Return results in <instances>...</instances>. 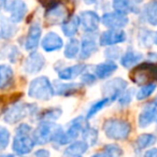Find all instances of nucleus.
Instances as JSON below:
<instances>
[{
	"label": "nucleus",
	"instance_id": "473e14b6",
	"mask_svg": "<svg viewBox=\"0 0 157 157\" xmlns=\"http://www.w3.org/2000/svg\"><path fill=\"white\" fill-rule=\"evenodd\" d=\"M10 142V132L7 128L0 126V151H3L8 147Z\"/></svg>",
	"mask_w": 157,
	"mask_h": 157
},
{
	"label": "nucleus",
	"instance_id": "72a5a7b5",
	"mask_svg": "<svg viewBox=\"0 0 157 157\" xmlns=\"http://www.w3.org/2000/svg\"><path fill=\"white\" fill-rule=\"evenodd\" d=\"M61 115V110L57 109V108H53L51 110H48V111L43 112V114L41 115V118L43 121H48V122H52V121H55Z\"/></svg>",
	"mask_w": 157,
	"mask_h": 157
},
{
	"label": "nucleus",
	"instance_id": "f8f14e48",
	"mask_svg": "<svg viewBox=\"0 0 157 157\" xmlns=\"http://www.w3.org/2000/svg\"><path fill=\"white\" fill-rule=\"evenodd\" d=\"M80 22L86 33H94L98 29L100 18L94 11H84L80 15Z\"/></svg>",
	"mask_w": 157,
	"mask_h": 157
},
{
	"label": "nucleus",
	"instance_id": "bb28decb",
	"mask_svg": "<svg viewBox=\"0 0 157 157\" xmlns=\"http://www.w3.org/2000/svg\"><path fill=\"white\" fill-rule=\"evenodd\" d=\"M144 13L147 22L153 26H157V0H153L145 6Z\"/></svg>",
	"mask_w": 157,
	"mask_h": 157
},
{
	"label": "nucleus",
	"instance_id": "7ed1b4c3",
	"mask_svg": "<svg viewBox=\"0 0 157 157\" xmlns=\"http://www.w3.org/2000/svg\"><path fill=\"white\" fill-rule=\"evenodd\" d=\"M55 90L46 76H40L31 81L28 95L31 98L39 100H48L54 96Z\"/></svg>",
	"mask_w": 157,
	"mask_h": 157
},
{
	"label": "nucleus",
	"instance_id": "49530a36",
	"mask_svg": "<svg viewBox=\"0 0 157 157\" xmlns=\"http://www.w3.org/2000/svg\"><path fill=\"white\" fill-rule=\"evenodd\" d=\"M0 36H1V33H0Z\"/></svg>",
	"mask_w": 157,
	"mask_h": 157
},
{
	"label": "nucleus",
	"instance_id": "f03ea898",
	"mask_svg": "<svg viewBox=\"0 0 157 157\" xmlns=\"http://www.w3.org/2000/svg\"><path fill=\"white\" fill-rule=\"evenodd\" d=\"M103 131L109 139L125 140L128 138L131 131V126L127 121L111 118L103 124Z\"/></svg>",
	"mask_w": 157,
	"mask_h": 157
},
{
	"label": "nucleus",
	"instance_id": "4468645a",
	"mask_svg": "<svg viewBox=\"0 0 157 157\" xmlns=\"http://www.w3.org/2000/svg\"><path fill=\"white\" fill-rule=\"evenodd\" d=\"M63 45V39L55 33H48L45 35V37L42 40L41 46L45 52H54L59 48H61Z\"/></svg>",
	"mask_w": 157,
	"mask_h": 157
},
{
	"label": "nucleus",
	"instance_id": "5701e85b",
	"mask_svg": "<svg viewBox=\"0 0 157 157\" xmlns=\"http://www.w3.org/2000/svg\"><path fill=\"white\" fill-rule=\"evenodd\" d=\"M80 24H81V22H80L78 16H73L69 21H66L65 24H63V31L65 36H67L68 38L74 37V35L78 33Z\"/></svg>",
	"mask_w": 157,
	"mask_h": 157
},
{
	"label": "nucleus",
	"instance_id": "a878e982",
	"mask_svg": "<svg viewBox=\"0 0 157 157\" xmlns=\"http://www.w3.org/2000/svg\"><path fill=\"white\" fill-rule=\"evenodd\" d=\"M156 142V137L152 133H143L139 136L136 140V148L139 151H142L148 146L153 145Z\"/></svg>",
	"mask_w": 157,
	"mask_h": 157
},
{
	"label": "nucleus",
	"instance_id": "f3484780",
	"mask_svg": "<svg viewBox=\"0 0 157 157\" xmlns=\"http://www.w3.org/2000/svg\"><path fill=\"white\" fill-rule=\"evenodd\" d=\"M142 0H114L113 8L116 12L126 14L129 12H138L137 6Z\"/></svg>",
	"mask_w": 157,
	"mask_h": 157
},
{
	"label": "nucleus",
	"instance_id": "f257e3e1",
	"mask_svg": "<svg viewBox=\"0 0 157 157\" xmlns=\"http://www.w3.org/2000/svg\"><path fill=\"white\" fill-rule=\"evenodd\" d=\"M36 142L33 139V128L28 124H21L16 128L13 140V151L16 154L25 155L31 152Z\"/></svg>",
	"mask_w": 157,
	"mask_h": 157
},
{
	"label": "nucleus",
	"instance_id": "cd10ccee",
	"mask_svg": "<svg viewBox=\"0 0 157 157\" xmlns=\"http://www.w3.org/2000/svg\"><path fill=\"white\" fill-rule=\"evenodd\" d=\"M111 99L108 98V97H105L103 99H101V100L97 101L96 103H94V105L90 107V109L88 110L87 112V115H86V118H92L93 116H95L97 113H98L100 110H102L105 107H107L108 105H109L110 102H111Z\"/></svg>",
	"mask_w": 157,
	"mask_h": 157
},
{
	"label": "nucleus",
	"instance_id": "6e6552de",
	"mask_svg": "<svg viewBox=\"0 0 157 157\" xmlns=\"http://www.w3.org/2000/svg\"><path fill=\"white\" fill-rule=\"evenodd\" d=\"M126 87H127V82L124 81L121 78H116L111 80V81H108L103 85L102 94L113 101L122 95V93L124 92Z\"/></svg>",
	"mask_w": 157,
	"mask_h": 157
},
{
	"label": "nucleus",
	"instance_id": "6ab92c4d",
	"mask_svg": "<svg viewBox=\"0 0 157 157\" xmlns=\"http://www.w3.org/2000/svg\"><path fill=\"white\" fill-rule=\"evenodd\" d=\"M86 69V66L84 63H78V65L71 66V67L65 68L58 71V76L61 80H72L78 75L82 74Z\"/></svg>",
	"mask_w": 157,
	"mask_h": 157
},
{
	"label": "nucleus",
	"instance_id": "7c9ffc66",
	"mask_svg": "<svg viewBox=\"0 0 157 157\" xmlns=\"http://www.w3.org/2000/svg\"><path fill=\"white\" fill-rule=\"evenodd\" d=\"M155 90H156V84L153 83H148L146 85L142 86L139 90V92L137 93V99L138 100H143V99L147 98V97H150L154 93Z\"/></svg>",
	"mask_w": 157,
	"mask_h": 157
},
{
	"label": "nucleus",
	"instance_id": "aec40b11",
	"mask_svg": "<svg viewBox=\"0 0 157 157\" xmlns=\"http://www.w3.org/2000/svg\"><path fill=\"white\" fill-rule=\"evenodd\" d=\"M88 146L90 145H88V143L86 141H75L66 148L63 154L66 156H81V155H83L87 151Z\"/></svg>",
	"mask_w": 157,
	"mask_h": 157
},
{
	"label": "nucleus",
	"instance_id": "c03bdc74",
	"mask_svg": "<svg viewBox=\"0 0 157 157\" xmlns=\"http://www.w3.org/2000/svg\"><path fill=\"white\" fill-rule=\"evenodd\" d=\"M155 67H156V80H157V63H155Z\"/></svg>",
	"mask_w": 157,
	"mask_h": 157
},
{
	"label": "nucleus",
	"instance_id": "9b49d317",
	"mask_svg": "<svg viewBox=\"0 0 157 157\" xmlns=\"http://www.w3.org/2000/svg\"><path fill=\"white\" fill-rule=\"evenodd\" d=\"M126 40V33L122 29H110L100 36L99 43L102 46H111L122 43Z\"/></svg>",
	"mask_w": 157,
	"mask_h": 157
},
{
	"label": "nucleus",
	"instance_id": "4be33fe9",
	"mask_svg": "<svg viewBox=\"0 0 157 157\" xmlns=\"http://www.w3.org/2000/svg\"><path fill=\"white\" fill-rule=\"evenodd\" d=\"M117 69V66L113 61H107V63H99L95 68V74L99 78H107Z\"/></svg>",
	"mask_w": 157,
	"mask_h": 157
},
{
	"label": "nucleus",
	"instance_id": "2eb2a0df",
	"mask_svg": "<svg viewBox=\"0 0 157 157\" xmlns=\"http://www.w3.org/2000/svg\"><path fill=\"white\" fill-rule=\"evenodd\" d=\"M157 117V107L154 105H147L142 109L139 115V126L145 128L151 125Z\"/></svg>",
	"mask_w": 157,
	"mask_h": 157
},
{
	"label": "nucleus",
	"instance_id": "37998d69",
	"mask_svg": "<svg viewBox=\"0 0 157 157\" xmlns=\"http://www.w3.org/2000/svg\"><path fill=\"white\" fill-rule=\"evenodd\" d=\"M83 1L85 3H87V5H90V3H94L96 0H83Z\"/></svg>",
	"mask_w": 157,
	"mask_h": 157
},
{
	"label": "nucleus",
	"instance_id": "423d86ee",
	"mask_svg": "<svg viewBox=\"0 0 157 157\" xmlns=\"http://www.w3.org/2000/svg\"><path fill=\"white\" fill-rule=\"evenodd\" d=\"M86 126H88V124L86 123L85 118L83 116H78L75 120H73L71 122V125H70L69 129L67 131H63V136L59 139L58 144L60 145H63V144H67L69 142H72L73 140H75L76 138L80 136V133L84 130Z\"/></svg>",
	"mask_w": 157,
	"mask_h": 157
},
{
	"label": "nucleus",
	"instance_id": "c85d7f7f",
	"mask_svg": "<svg viewBox=\"0 0 157 157\" xmlns=\"http://www.w3.org/2000/svg\"><path fill=\"white\" fill-rule=\"evenodd\" d=\"M80 51V43L76 39H71L69 41V43L66 45L65 48V56L69 59H72L74 57H76V55L78 54Z\"/></svg>",
	"mask_w": 157,
	"mask_h": 157
},
{
	"label": "nucleus",
	"instance_id": "20e7f679",
	"mask_svg": "<svg viewBox=\"0 0 157 157\" xmlns=\"http://www.w3.org/2000/svg\"><path fill=\"white\" fill-rule=\"evenodd\" d=\"M130 78L136 84H145L151 82L152 80H156V67L155 63H143L137 66L131 71Z\"/></svg>",
	"mask_w": 157,
	"mask_h": 157
},
{
	"label": "nucleus",
	"instance_id": "58836bf2",
	"mask_svg": "<svg viewBox=\"0 0 157 157\" xmlns=\"http://www.w3.org/2000/svg\"><path fill=\"white\" fill-rule=\"evenodd\" d=\"M146 157H157V148H151L145 153Z\"/></svg>",
	"mask_w": 157,
	"mask_h": 157
},
{
	"label": "nucleus",
	"instance_id": "dca6fc26",
	"mask_svg": "<svg viewBox=\"0 0 157 157\" xmlns=\"http://www.w3.org/2000/svg\"><path fill=\"white\" fill-rule=\"evenodd\" d=\"M41 35H42V30L40 25L35 24L29 28L28 35H27V39L25 42V48L27 51H33L39 44V41L41 39Z\"/></svg>",
	"mask_w": 157,
	"mask_h": 157
},
{
	"label": "nucleus",
	"instance_id": "2f4dec72",
	"mask_svg": "<svg viewBox=\"0 0 157 157\" xmlns=\"http://www.w3.org/2000/svg\"><path fill=\"white\" fill-rule=\"evenodd\" d=\"M122 153L123 152L120 146L115 144H109L105 146V152L95 154V156H118V155H122Z\"/></svg>",
	"mask_w": 157,
	"mask_h": 157
},
{
	"label": "nucleus",
	"instance_id": "a211bd4d",
	"mask_svg": "<svg viewBox=\"0 0 157 157\" xmlns=\"http://www.w3.org/2000/svg\"><path fill=\"white\" fill-rule=\"evenodd\" d=\"M82 87H83L82 84L78 83H59V82H55L54 90H56V94L68 97L78 93L80 90H82Z\"/></svg>",
	"mask_w": 157,
	"mask_h": 157
},
{
	"label": "nucleus",
	"instance_id": "412c9836",
	"mask_svg": "<svg viewBox=\"0 0 157 157\" xmlns=\"http://www.w3.org/2000/svg\"><path fill=\"white\" fill-rule=\"evenodd\" d=\"M97 44L95 39L90 37H86L82 41L81 45V55H80V58L81 59H87L88 57L92 56L94 53L97 52Z\"/></svg>",
	"mask_w": 157,
	"mask_h": 157
},
{
	"label": "nucleus",
	"instance_id": "a18cd8bd",
	"mask_svg": "<svg viewBox=\"0 0 157 157\" xmlns=\"http://www.w3.org/2000/svg\"><path fill=\"white\" fill-rule=\"evenodd\" d=\"M155 102H156V103H157V97H156V100H155Z\"/></svg>",
	"mask_w": 157,
	"mask_h": 157
},
{
	"label": "nucleus",
	"instance_id": "9d476101",
	"mask_svg": "<svg viewBox=\"0 0 157 157\" xmlns=\"http://www.w3.org/2000/svg\"><path fill=\"white\" fill-rule=\"evenodd\" d=\"M101 22L109 28L121 29L128 24V17L120 12H111V13H105L101 18Z\"/></svg>",
	"mask_w": 157,
	"mask_h": 157
},
{
	"label": "nucleus",
	"instance_id": "0eeeda50",
	"mask_svg": "<svg viewBox=\"0 0 157 157\" xmlns=\"http://www.w3.org/2000/svg\"><path fill=\"white\" fill-rule=\"evenodd\" d=\"M45 18L50 24H59L68 20V10L59 1H51L46 11Z\"/></svg>",
	"mask_w": 157,
	"mask_h": 157
},
{
	"label": "nucleus",
	"instance_id": "1a4fd4ad",
	"mask_svg": "<svg viewBox=\"0 0 157 157\" xmlns=\"http://www.w3.org/2000/svg\"><path fill=\"white\" fill-rule=\"evenodd\" d=\"M6 8L10 12L13 23L22 22L27 11V6L24 0H8Z\"/></svg>",
	"mask_w": 157,
	"mask_h": 157
},
{
	"label": "nucleus",
	"instance_id": "ea45409f",
	"mask_svg": "<svg viewBox=\"0 0 157 157\" xmlns=\"http://www.w3.org/2000/svg\"><path fill=\"white\" fill-rule=\"evenodd\" d=\"M35 155H36V156H45V157H48V155H50V152H48V151H46V150H39V151H37V152L35 153Z\"/></svg>",
	"mask_w": 157,
	"mask_h": 157
},
{
	"label": "nucleus",
	"instance_id": "79ce46f5",
	"mask_svg": "<svg viewBox=\"0 0 157 157\" xmlns=\"http://www.w3.org/2000/svg\"><path fill=\"white\" fill-rule=\"evenodd\" d=\"M7 1H8V0H0V10H2L3 8L6 7V5H7Z\"/></svg>",
	"mask_w": 157,
	"mask_h": 157
},
{
	"label": "nucleus",
	"instance_id": "a19ab883",
	"mask_svg": "<svg viewBox=\"0 0 157 157\" xmlns=\"http://www.w3.org/2000/svg\"><path fill=\"white\" fill-rule=\"evenodd\" d=\"M6 110V101L2 97H0V115L5 112Z\"/></svg>",
	"mask_w": 157,
	"mask_h": 157
},
{
	"label": "nucleus",
	"instance_id": "e433bc0d",
	"mask_svg": "<svg viewBox=\"0 0 157 157\" xmlns=\"http://www.w3.org/2000/svg\"><path fill=\"white\" fill-rule=\"evenodd\" d=\"M95 76L93 75V74L90 73H85L83 76H82V81H83V83L85 84H92L95 82Z\"/></svg>",
	"mask_w": 157,
	"mask_h": 157
},
{
	"label": "nucleus",
	"instance_id": "c756f323",
	"mask_svg": "<svg viewBox=\"0 0 157 157\" xmlns=\"http://www.w3.org/2000/svg\"><path fill=\"white\" fill-rule=\"evenodd\" d=\"M82 133H83L84 141L87 142L88 145H94V144H96L97 136H98L96 129H93V128H90V126H86L85 128H84V130L82 131Z\"/></svg>",
	"mask_w": 157,
	"mask_h": 157
},
{
	"label": "nucleus",
	"instance_id": "39448f33",
	"mask_svg": "<svg viewBox=\"0 0 157 157\" xmlns=\"http://www.w3.org/2000/svg\"><path fill=\"white\" fill-rule=\"evenodd\" d=\"M36 110H37L36 105L16 103L7 110L5 114V121L9 124H15L26 117L28 114H33Z\"/></svg>",
	"mask_w": 157,
	"mask_h": 157
},
{
	"label": "nucleus",
	"instance_id": "ddd939ff",
	"mask_svg": "<svg viewBox=\"0 0 157 157\" xmlns=\"http://www.w3.org/2000/svg\"><path fill=\"white\" fill-rule=\"evenodd\" d=\"M44 57L39 53H31L24 63V71L28 74L38 73L44 67Z\"/></svg>",
	"mask_w": 157,
	"mask_h": 157
},
{
	"label": "nucleus",
	"instance_id": "4c0bfd02",
	"mask_svg": "<svg viewBox=\"0 0 157 157\" xmlns=\"http://www.w3.org/2000/svg\"><path fill=\"white\" fill-rule=\"evenodd\" d=\"M146 39L150 43H155L157 45V33H148V37H146Z\"/></svg>",
	"mask_w": 157,
	"mask_h": 157
},
{
	"label": "nucleus",
	"instance_id": "393cba45",
	"mask_svg": "<svg viewBox=\"0 0 157 157\" xmlns=\"http://www.w3.org/2000/svg\"><path fill=\"white\" fill-rule=\"evenodd\" d=\"M142 59V54L133 51H128L127 53H125L124 56L121 59V63L123 67L125 68H131L132 66L137 65L140 60Z\"/></svg>",
	"mask_w": 157,
	"mask_h": 157
},
{
	"label": "nucleus",
	"instance_id": "b1692460",
	"mask_svg": "<svg viewBox=\"0 0 157 157\" xmlns=\"http://www.w3.org/2000/svg\"><path fill=\"white\" fill-rule=\"evenodd\" d=\"M13 80V70L8 65H0V88H6Z\"/></svg>",
	"mask_w": 157,
	"mask_h": 157
},
{
	"label": "nucleus",
	"instance_id": "c9c22d12",
	"mask_svg": "<svg viewBox=\"0 0 157 157\" xmlns=\"http://www.w3.org/2000/svg\"><path fill=\"white\" fill-rule=\"evenodd\" d=\"M120 48H110V50H108L107 52H105V56L108 57V58H111V59H115L117 58L118 56H120Z\"/></svg>",
	"mask_w": 157,
	"mask_h": 157
},
{
	"label": "nucleus",
	"instance_id": "f704fd0d",
	"mask_svg": "<svg viewBox=\"0 0 157 157\" xmlns=\"http://www.w3.org/2000/svg\"><path fill=\"white\" fill-rule=\"evenodd\" d=\"M131 97H132V90L123 92L122 95L118 97V102H120L122 105H126L131 101Z\"/></svg>",
	"mask_w": 157,
	"mask_h": 157
}]
</instances>
